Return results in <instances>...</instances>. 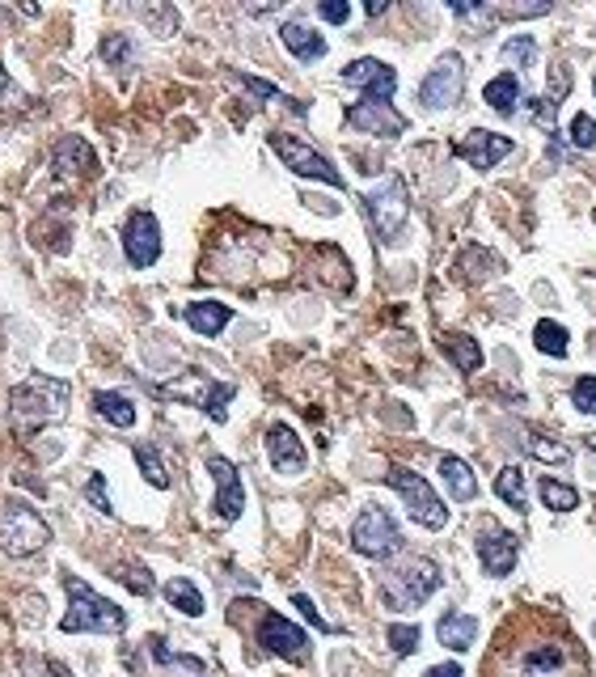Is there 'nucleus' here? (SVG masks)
<instances>
[{
	"label": "nucleus",
	"mask_w": 596,
	"mask_h": 677,
	"mask_svg": "<svg viewBox=\"0 0 596 677\" xmlns=\"http://www.w3.org/2000/svg\"><path fill=\"white\" fill-rule=\"evenodd\" d=\"M68 382H56V377H43V373H31L26 382L9 389V423L17 436H34L43 432L47 423H56L68 407Z\"/></svg>",
	"instance_id": "obj_1"
},
{
	"label": "nucleus",
	"mask_w": 596,
	"mask_h": 677,
	"mask_svg": "<svg viewBox=\"0 0 596 677\" xmlns=\"http://www.w3.org/2000/svg\"><path fill=\"white\" fill-rule=\"evenodd\" d=\"M63 588H68V614H63L60 631L63 635H81V631H102V635H119L127 627V614L106 602L102 593H94L85 581L77 576H63Z\"/></svg>",
	"instance_id": "obj_2"
},
{
	"label": "nucleus",
	"mask_w": 596,
	"mask_h": 677,
	"mask_svg": "<svg viewBox=\"0 0 596 677\" xmlns=\"http://www.w3.org/2000/svg\"><path fill=\"white\" fill-rule=\"evenodd\" d=\"M440 588V568L432 559H410L381 576V597L389 610H419Z\"/></svg>",
	"instance_id": "obj_3"
},
{
	"label": "nucleus",
	"mask_w": 596,
	"mask_h": 677,
	"mask_svg": "<svg viewBox=\"0 0 596 677\" xmlns=\"http://www.w3.org/2000/svg\"><path fill=\"white\" fill-rule=\"evenodd\" d=\"M47 542H51L47 521L34 513L31 504L9 500L4 513H0V550H4L9 559H26V555H38Z\"/></svg>",
	"instance_id": "obj_4"
},
{
	"label": "nucleus",
	"mask_w": 596,
	"mask_h": 677,
	"mask_svg": "<svg viewBox=\"0 0 596 677\" xmlns=\"http://www.w3.org/2000/svg\"><path fill=\"white\" fill-rule=\"evenodd\" d=\"M364 217H369V225H373V233H377L381 242H394L410 217L407 183L398 174L381 178L373 191H364Z\"/></svg>",
	"instance_id": "obj_5"
},
{
	"label": "nucleus",
	"mask_w": 596,
	"mask_h": 677,
	"mask_svg": "<svg viewBox=\"0 0 596 677\" xmlns=\"http://www.w3.org/2000/svg\"><path fill=\"white\" fill-rule=\"evenodd\" d=\"M385 483L407 500V513L414 516L423 529H444V525H448V509H444V500L432 491V483H428L423 475H414L407 466H394V470L385 475Z\"/></svg>",
	"instance_id": "obj_6"
},
{
	"label": "nucleus",
	"mask_w": 596,
	"mask_h": 677,
	"mask_svg": "<svg viewBox=\"0 0 596 677\" xmlns=\"http://www.w3.org/2000/svg\"><path fill=\"white\" fill-rule=\"evenodd\" d=\"M351 547L360 550L364 559H389V555L402 550V529L381 504H369L351 525Z\"/></svg>",
	"instance_id": "obj_7"
},
{
	"label": "nucleus",
	"mask_w": 596,
	"mask_h": 677,
	"mask_svg": "<svg viewBox=\"0 0 596 677\" xmlns=\"http://www.w3.org/2000/svg\"><path fill=\"white\" fill-rule=\"evenodd\" d=\"M461 94H466V60H461L457 51H444L436 60V68L423 77L419 102H423L428 110H448V106H457V97Z\"/></svg>",
	"instance_id": "obj_8"
},
{
	"label": "nucleus",
	"mask_w": 596,
	"mask_h": 677,
	"mask_svg": "<svg viewBox=\"0 0 596 677\" xmlns=\"http://www.w3.org/2000/svg\"><path fill=\"white\" fill-rule=\"evenodd\" d=\"M271 149L280 153V162L288 165L292 174L317 178V183H326V187H343V174L330 165V157H322V153L309 149L305 140H296V136H288V131H276V136H271Z\"/></svg>",
	"instance_id": "obj_9"
},
{
	"label": "nucleus",
	"mask_w": 596,
	"mask_h": 677,
	"mask_svg": "<svg viewBox=\"0 0 596 677\" xmlns=\"http://www.w3.org/2000/svg\"><path fill=\"white\" fill-rule=\"evenodd\" d=\"M258 644L267 647L271 656H283V661H305V656H309V635L276 610L262 614V622H258Z\"/></svg>",
	"instance_id": "obj_10"
},
{
	"label": "nucleus",
	"mask_w": 596,
	"mask_h": 677,
	"mask_svg": "<svg viewBox=\"0 0 596 677\" xmlns=\"http://www.w3.org/2000/svg\"><path fill=\"white\" fill-rule=\"evenodd\" d=\"M124 255L131 267H153L161 258V225L153 212H131V217H127Z\"/></svg>",
	"instance_id": "obj_11"
},
{
	"label": "nucleus",
	"mask_w": 596,
	"mask_h": 677,
	"mask_svg": "<svg viewBox=\"0 0 596 677\" xmlns=\"http://www.w3.org/2000/svg\"><path fill=\"white\" fill-rule=\"evenodd\" d=\"M478 559H482L487 576H507L516 568V559H521V538L512 529H500V525L487 521L482 534H478Z\"/></svg>",
	"instance_id": "obj_12"
},
{
	"label": "nucleus",
	"mask_w": 596,
	"mask_h": 677,
	"mask_svg": "<svg viewBox=\"0 0 596 677\" xmlns=\"http://www.w3.org/2000/svg\"><path fill=\"white\" fill-rule=\"evenodd\" d=\"M347 128L394 140V136H402L410 124H407V115H398V110H394V102H369V97H364V102L347 106Z\"/></svg>",
	"instance_id": "obj_13"
},
{
	"label": "nucleus",
	"mask_w": 596,
	"mask_h": 677,
	"mask_svg": "<svg viewBox=\"0 0 596 677\" xmlns=\"http://www.w3.org/2000/svg\"><path fill=\"white\" fill-rule=\"evenodd\" d=\"M516 144H512V136H500V131H482L474 128L466 131L457 144H453V153L461 157L466 165H474V170H491V165H500L507 153H512Z\"/></svg>",
	"instance_id": "obj_14"
},
{
	"label": "nucleus",
	"mask_w": 596,
	"mask_h": 677,
	"mask_svg": "<svg viewBox=\"0 0 596 677\" xmlns=\"http://www.w3.org/2000/svg\"><path fill=\"white\" fill-rule=\"evenodd\" d=\"M343 81L347 85H355V90H364L369 102H389L394 90H398V72L389 65H381L373 56H364V60H351L343 68Z\"/></svg>",
	"instance_id": "obj_15"
},
{
	"label": "nucleus",
	"mask_w": 596,
	"mask_h": 677,
	"mask_svg": "<svg viewBox=\"0 0 596 677\" xmlns=\"http://www.w3.org/2000/svg\"><path fill=\"white\" fill-rule=\"evenodd\" d=\"M208 470H212V479H217V513L224 516V521H237L242 509H246V487H242L237 466H233L229 457L212 453V457H208Z\"/></svg>",
	"instance_id": "obj_16"
},
{
	"label": "nucleus",
	"mask_w": 596,
	"mask_h": 677,
	"mask_svg": "<svg viewBox=\"0 0 596 677\" xmlns=\"http://www.w3.org/2000/svg\"><path fill=\"white\" fill-rule=\"evenodd\" d=\"M267 457H271V466H276L280 475H301L305 462H309L301 436H296L288 423H271V428H267Z\"/></svg>",
	"instance_id": "obj_17"
},
{
	"label": "nucleus",
	"mask_w": 596,
	"mask_h": 677,
	"mask_svg": "<svg viewBox=\"0 0 596 677\" xmlns=\"http://www.w3.org/2000/svg\"><path fill=\"white\" fill-rule=\"evenodd\" d=\"M280 38H283V47L301 60V65H314V60H322L326 56V38L317 31H309L305 22H283L280 26Z\"/></svg>",
	"instance_id": "obj_18"
},
{
	"label": "nucleus",
	"mask_w": 596,
	"mask_h": 677,
	"mask_svg": "<svg viewBox=\"0 0 596 677\" xmlns=\"http://www.w3.org/2000/svg\"><path fill=\"white\" fill-rule=\"evenodd\" d=\"M51 162H56V174H90L97 165V157L85 136H63L60 144H56V153H51Z\"/></svg>",
	"instance_id": "obj_19"
},
{
	"label": "nucleus",
	"mask_w": 596,
	"mask_h": 677,
	"mask_svg": "<svg viewBox=\"0 0 596 677\" xmlns=\"http://www.w3.org/2000/svg\"><path fill=\"white\" fill-rule=\"evenodd\" d=\"M503 271V258L495 250H482V246H466L461 255H457V280H466V284H482V280H491V276H500Z\"/></svg>",
	"instance_id": "obj_20"
},
{
	"label": "nucleus",
	"mask_w": 596,
	"mask_h": 677,
	"mask_svg": "<svg viewBox=\"0 0 596 677\" xmlns=\"http://www.w3.org/2000/svg\"><path fill=\"white\" fill-rule=\"evenodd\" d=\"M183 318L195 326V335H208V339H217L220 330L229 326V318H233V310H229L224 301H190L187 310H183Z\"/></svg>",
	"instance_id": "obj_21"
},
{
	"label": "nucleus",
	"mask_w": 596,
	"mask_h": 677,
	"mask_svg": "<svg viewBox=\"0 0 596 677\" xmlns=\"http://www.w3.org/2000/svg\"><path fill=\"white\" fill-rule=\"evenodd\" d=\"M440 479L448 483V495H453L457 504H470L474 495H478V479H474L470 462H461V457H453V453L440 457Z\"/></svg>",
	"instance_id": "obj_22"
},
{
	"label": "nucleus",
	"mask_w": 596,
	"mask_h": 677,
	"mask_svg": "<svg viewBox=\"0 0 596 677\" xmlns=\"http://www.w3.org/2000/svg\"><path fill=\"white\" fill-rule=\"evenodd\" d=\"M436 640L444 647H453V652H466V647L478 640V618H470V614H457L448 610L444 618L436 622Z\"/></svg>",
	"instance_id": "obj_23"
},
{
	"label": "nucleus",
	"mask_w": 596,
	"mask_h": 677,
	"mask_svg": "<svg viewBox=\"0 0 596 677\" xmlns=\"http://www.w3.org/2000/svg\"><path fill=\"white\" fill-rule=\"evenodd\" d=\"M482 97H487V106H491V110H500V115H516V106H521L525 90H521V81H516L512 72H500L495 81H487Z\"/></svg>",
	"instance_id": "obj_24"
},
{
	"label": "nucleus",
	"mask_w": 596,
	"mask_h": 677,
	"mask_svg": "<svg viewBox=\"0 0 596 677\" xmlns=\"http://www.w3.org/2000/svg\"><path fill=\"white\" fill-rule=\"evenodd\" d=\"M440 348H444V355H448L461 373H478V369H482V348H478L474 335H457V330H453V335L440 339Z\"/></svg>",
	"instance_id": "obj_25"
},
{
	"label": "nucleus",
	"mask_w": 596,
	"mask_h": 677,
	"mask_svg": "<svg viewBox=\"0 0 596 677\" xmlns=\"http://www.w3.org/2000/svg\"><path fill=\"white\" fill-rule=\"evenodd\" d=\"M94 411L102 420H110L115 428H131L136 423V407L127 394H115V389H97L94 394Z\"/></svg>",
	"instance_id": "obj_26"
},
{
	"label": "nucleus",
	"mask_w": 596,
	"mask_h": 677,
	"mask_svg": "<svg viewBox=\"0 0 596 677\" xmlns=\"http://www.w3.org/2000/svg\"><path fill=\"white\" fill-rule=\"evenodd\" d=\"M165 602L174 606V610H183L187 618H199L203 614V593L195 588V581H187V576H174V581H165Z\"/></svg>",
	"instance_id": "obj_27"
},
{
	"label": "nucleus",
	"mask_w": 596,
	"mask_h": 677,
	"mask_svg": "<svg viewBox=\"0 0 596 677\" xmlns=\"http://www.w3.org/2000/svg\"><path fill=\"white\" fill-rule=\"evenodd\" d=\"M208 389H212V382H208L203 373H187V377H178V382H165L161 394L174 398V402H195V407H203Z\"/></svg>",
	"instance_id": "obj_28"
},
{
	"label": "nucleus",
	"mask_w": 596,
	"mask_h": 677,
	"mask_svg": "<svg viewBox=\"0 0 596 677\" xmlns=\"http://www.w3.org/2000/svg\"><path fill=\"white\" fill-rule=\"evenodd\" d=\"M495 495H500L503 504H512L516 513H525V509H529V495H525V475H521L516 466H503L500 475H495Z\"/></svg>",
	"instance_id": "obj_29"
},
{
	"label": "nucleus",
	"mask_w": 596,
	"mask_h": 677,
	"mask_svg": "<svg viewBox=\"0 0 596 677\" xmlns=\"http://www.w3.org/2000/svg\"><path fill=\"white\" fill-rule=\"evenodd\" d=\"M537 495H541V504H546V509H554V513H571V509L580 504V491H575V487H566V483H559V479H550V475L537 483Z\"/></svg>",
	"instance_id": "obj_30"
},
{
	"label": "nucleus",
	"mask_w": 596,
	"mask_h": 677,
	"mask_svg": "<svg viewBox=\"0 0 596 677\" xmlns=\"http://www.w3.org/2000/svg\"><path fill=\"white\" fill-rule=\"evenodd\" d=\"M131 453H136V466H140V475H144V479H149L153 487H161V491H165V487H170V470H165V462H161L157 445L140 441V445H136Z\"/></svg>",
	"instance_id": "obj_31"
},
{
	"label": "nucleus",
	"mask_w": 596,
	"mask_h": 677,
	"mask_svg": "<svg viewBox=\"0 0 596 677\" xmlns=\"http://www.w3.org/2000/svg\"><path fill=\"white\" fill-rule=\"evenodd\" d=\"M534 343L537 352L554 355V360H563L566 348H571V339H566V330L559 323H550V318H541V323L534 326Z\"/></svg>",
	"instance_id": "obj_32"
},
{
	"label": "nucleus",
	"mask_w": 596,
	"mask_h": 677,
	"mask_svg": "<svg viewBox=\"0 0 596 677\" xmlns=\"http://www.w3.org/2000/svg\"><path fill=\"white\" fill-rule=\"evenodd\" d=\"M233 382H212V389H208V398H203V411H208V420L212 423H224L229 420V402H233Z\"/></svg>",
	"instance_id": "obj_33"
},
{
	"label": "nucleus",
	"mask_w": 596,
	"mask_h": 677,
	"mask_svg": "<svg viewBox=\"0 0 596 677\" xmlns=\"http://www.w3.org/2000/svg\"><path fill=\"white\" fill-rule=\"evenodd\" d=\"M500 56H503V65L525 68V65H534V60H537V43L529 38V34H521V38H507Z\"/></svg>",
	"instance_id": "obj_34"
},
{
	"label": "nucleus",
	"mask_w": 596,
	"mask_h": 677,
	"mask_svg": "<svg viewBox=\"0 0 596 677\" xmlns=\"http://www.w3.org/2000/svg\"><path fill=\"white\" fill-rule=\"evenodd\" d=\"M529 450H534V457H541V462H559V466L571 462V450H566L563 441H550V436H541V432H529Z\"/></svg>",
	"instance_id": "obj_35"
},
{
	"label": "nucleus",
	"mask_w": 596,
	"mask_h": 677,
	"mask_svg": "<svg viewBox=\"0 0 596 677\" xmlns=\"http://www.w3.org/2000/svg\"><path fill=\"white\" fill-rule=\"evenodd\" d=\"M550 669H563V647H537L525 656V674H550Z\"/></svg>",
	"instance_id": "obj_36"
},
{
	"label": "nucleus",
	"mask_w": 596,
	"mask_h": 677,
	"mask_svg": "<svg viewBox=\"0 0 596 677\" xmlns=\"http://www.w3.org/2000/svg\"><path fill=\"white\" fill-rule=\"evenodd\" d=\"M571 144L580 153H596V119L593 115H575L571 119Z\"/></svg>",
	"instance_id": "obj_37"
},
{
	"label": "nucleus",
	"mask_w": 596,
	"mask_h": 677,
	"mask_svg": "<svg viewBox=\"0 0 596 677\" xmlns=\"http://www.w3.org/2000/svg\"><path fill=\"white\" fill-rule=\"evenodd\" d=\"M102 56H106V65L124 68L127 60H136V47L127 43L124 34H106V38H102Z\"/></svg>",
	"instance_id": "obj_38"
},
{
	"label": "nucleus",
	"mask_w": 596,
	"mask_h": 677,
	"mask_svg": "<svg viewBox=\"0 0 596 677\" xmlns=\"http://www.w3.org/2000/svg\"><path fill=\"white\" fill-rule=\"evenodd\" d=\"M140 13L153 22V34H157V38H170V34H174V17H178L174 4H144Z\"/></svg>",
	"instance_id": "obj_39"
},
{
	"label": "nucleus",
	"mask_w": 596,
	"mask_h": 677,
	"mask_svg": "<svg viewBox=\"0 0 596 677\" xmlns=\"http://www.w3.org/2000/svg\"><path fill=\"white\" fill-rule=\"evenodd\" d=\"M389 647H394L398 656H410V652L419 647V627H407V622H394V627H389Z\"/></svg>",
	"instance_id": "obj_40"
},
{
	"label": "nucleus",
	"mask_w": 596,
	"mask_h": 677,
	"mask_svg": "<svg viewBox=\"0 0 596 677\" xmlns=\"http://www.w3.org/2000/svg\"><path fill=\"white\" fill-rule=\"evenodd\" d=\"M571 402L584 411V416H596V377H580L571 386Z\"/></svg>",
	"instance_id": "obj_41"
},
{
	"label": "nucleus",
	"mask_w": 596,
	"mask_h": 677,
	"mask_svg": "<svg viewBox=\"0 0 596 677\" xmlns=\"http://www.w3.org/2000/svg\"><path fill=\"white\" fill-rule=\"evenodd\" d=\"M85 495H90V504H94V509H97V513H102V516L115 513V504L106 500V479H102V475H94V479L85 483Z\"/></svg>",
	"instance_id": "obj_42"
},
{
	"label": "nucleus",
	"mask_w": 596,
	"mask_h": 677,
	"mask_svg": "<svg viewBox=\"0 0 596 677\" xmlns=\"http://www.w3.org/2000/svg\"><path fill=\"white\" fill-rule=\"evenodd\" d=\"M292 606H296V610L305 614V618L314 622L317 631H339V627H330V622H326V618L317 614V606H314V602H309V597H305V593H292Z\"/></svg>",
	"instance_id": "obj_43"
},
{
	"label": "nucleus",
	"mask_w": 596,
	"mask_h": 677,
	"mask_svg": "<svg viewBox=\"0 0 596 677\" xmlns=\"http://www.w3.org/2000/svg\"><path fill=\"white\" fill-rule=\"evenodd\" d=\"M119 581L131 584L136 593H153V576H149V572H144L140 563H131V568H124V572H119Z\"/></svg>",
	"instance_id": "obj_44"
},
{
	"label": "nucleus",
	"mask_w": 596,
	"mask_h": 677,
	"mask_svg": "<svg viewBox=\"0 0 596 677\" xmlns=\"http://www.w3.org/2000/svg\"><path fill=\"white\" fill-rule=\"evenodd\" d=\"M317 13H322L330 26H343L347 17H351V4H343V0H322V4H317Z\"/></svg>",
	"instance_id": "obj_45"
},
{
	"label": "nucleus",
	"mask_w": 596,
	"mask_h": 677,
	"mask_svg": "<svg viewBox=\"0 0 596 677\" xmlns=\"http://www.w3.org/2000/svg\"><path fill=\"white\" fill-rule=\"evenodd\" d=\"M495 13H503V17H537V13H546V4H503Z\"/></svg>",
	"instance_id": "obj_46"
},
{
	"label": "nucleus",
	"mask_w": 596,
	"mask_h": 677,
	"mask_svg": "<svg viewBox=\"0 0 596 677\" xmlns=\"http://www.w3.org/2000/svg\"><path fill=\"white\" fill-rule=\"evenodd\" d=\"M242 85H246L250 94H258V97H283L271 81H258V77H242Z\"/></svg>",
	"instance_id": "obj_47"
},
{
	"label": "nucleus",
	"mask_w": 596,
	"mask_h": 677,
	"mask_svg": "<svg viewBox=\"0 0 596 677\" xmlns=\"http://www.w3.org/2000/svg\"><path fill=\"white\" fill-rule=\"evenodd\" d=\"M423 677H461V665H457V661H448V665H436V669H428Z\"/></svg>",
	"instance_id": "obj_48"
},
{
	"label": "nucleus",
	"mask_w": 596,
	"mask_h": 677,
	"mask_svg": "<svg viewBox=\"0 0 596 677\" xmlns=\"http://www.w3.org/2000/svg\"><path fill=\"white\" fill-rule=\"evenodd\" d=\"M13 94V81H9V72H4V65H0V102Z\"/></svg>",
	"instance_id": "obj_49"
},
{
	"label": "nucleus",
	"mask_w": 596,
	"mask_h": 677,
	"mask_svg": "<svg viewBox=\"0 0 596 677\" xmlns=\"http://www.w3.org/2000/svg\"><path fill=\"white\" fill-rule=\"evenodd\" d=\"M385 9H389V4H385V0H373V4H364V13H369V17H381V13H385Z\"/></svg>",
	"instance_id": "obj_50"
},
{
	"label": "nucleus",
	"mask_w": 596,
	"mask_h": 677,
	"mask_svg": "<svg viewBox=\"0 0 596 677\" xmlns=\"http://www.w3.org/2000/svg\"><path fill=\"white\" fill-rule=\"evenodd\" d=\"M47 674H51V677H72L68 669H63V665H47Z\"/></svg>",
	"instance_id": "obj_51"
},
{
	"label": "nucleus",
	"mask_w": 596,
	"mask_h": 677,
	"mask_svg": "<svg viewBox=\"0 0 596 677\" xmlns=\"http://www.w3.org/2000/svg\"><path fill=\"white\" fill-rule=\"evenodd\" d=\"M588 445H593V450H596V436H588Z\"/></svg>",
	"instance_id": "obj_52"
},
{
	"label": "nucleus",
	"mask_w": 596,
	"mask_h": 677,
	"mask_svg": "<svg viewBox=\"0 0 596 677\" xmlns=\"http://www.w3.org/2000/svg\"><path fill=\"white\" fill-rule=\"evenodd\" d=\"M593 94H596V77H593Z\"/></svg>",
	"instance_id": "obj_53"
},
{
	"label": "nucleus",
	"mask_w": 596,
	"mask_h": 677,
	"mask_svg": "<svg viewBox=\"0 0 596 677\" xmlns=\"http://www.w3.org/2000/svg\"><path fill=\"white\" fill-rule=\"evenodd\" d=\"M593 635H596V622H593Z\"/></svg>",
	"instance_id": "obj_54"
}]
</instances>
